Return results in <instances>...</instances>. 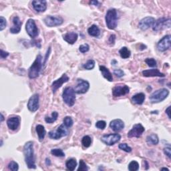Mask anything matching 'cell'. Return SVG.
<instances>
[{
	"instance_id": "cell-49",
	"label": "cell",
	"mask_w": 171,
	"mask_h": 171,
	"mask_svg": "<svg viewBox=\"0 0 171 171\" xmlns=\"http://www.w3.org/2000/svg\"><path fill=\"white\" fill-rule=\"evenodd\" d=\"M166 114L168 115V117L169 119H170V106H169L165 110Z\"/></svg>"
},
{
	"instance_id": "cell-27",
	"label": "cell",
	"mask_w": 171,
	"mask_h": 171,
	"mask_svg": "<svg viewBox=\"0 0 171 171\" xmlns=\"http://www.w3.org/2000/svg\"><path fill=\"white\" fill-rule=\"evenodd\" d=\"M88 33L92 37H98L100 34V30L96 25H92L88 29Z\"/></svg>"
},
{
	"instance_id": "cell-36",
	"label": "cell",
	"mask_w": 171,
	"mask_h": 171,
	"mask_svg": "<svg viewBox=\"0 0 171 171\" xmlns=\"http://www.w3.org/2000/svg\"><path fill=\"white\" fill-rule=\"evenodd\" d=\"M48 137L52 139H54V140H58L62 138L61 135L59 134V132L55 130V131H50L48 133Z\"/></svg>"
},
{
	"instance_id": "cell-3",
	"label": "cell",
	"mask_w": 171,
	"mask_h": 171,
	"mask_svg": "<svg viewBox=\"0 0 171 171\" xmlns=\"http://www.w3.org/2000/svg\"><path fill=\"white\" fill-rule=\"evenodd\" d=\"M106 23L108 28L110 30H114L118 25V16L116 10L111 8L108 10L105 17Z\"/></svg>"
},
{
	"instance_id": "cell-46",
	"label": "cell",
	"mask_w": 171,
	"mask_h": 171,
	"mask_svg": "<svg viewBox=\"0 0 171 171\" xmlns=\"http://www.w3.org/2000/svg\"><path fill=\"white\" fill-rule=\"evenodd\" d=\"M9 55V53L7 52L3 51V50H1V53H0V56L2 59H4L6 58Z\"/></svg>"
},
{
	"instance_id": "cell-7",
	"label": "cell",
	"mask_w": 171,
	"mask_h": 171,
	"mask_svg": "<svg viewBox=\"0 0 171 171\" xmlns=\"http://www.w3.org/2000/svg\"><path fill=\"white\" fill-rule=\"evenodd\" d=\"M26 30L27 34L31 37L35 38L39 35V30L37 27L36 22L33 19H29L26 24Z\"/></svg>"
},
{
	"instance_id": "cell-22",
	"label": "cell",
	"mask_w": 171,
	"mask_h": 171,
	"mask_svg": "<svg viewBox=\"0 0 171 171\" xmlns=\"http://www.w3.org/2000/svg\"><path fill=\"white\" fill-rule=\"evenodd\" d=\"M78 36L76 32H68L63 36V39L69 44H74L78 40Z\"/></svg>"
},
{
	"instance_id": "cell-24",
	"label": "cell",
	"mask_w": 171,
	"mask_h": 171,
	"mask_svg": "<svg viewBox=\"0 0 171 171\" xmlns=\"http://www.w3.org/2000/svg\"><path fill=\"white\" fill-rule=\"evenodd\" d=\"M145 98L146 96L144 93H138L132 97V101L136 104L141 105V104L144 103Z\"/></svg>"
},
{
	"instance_id": "cell-21",
	"label": "cell",
	"mask_w": 171,
	"mask_h": 171,
	"mask_svg": "<svg viewBox=\"0 0 171 171\" xmlns=\"http://www.w3.org/2000/svg\"><path fill=\"white\" fill-rule=\"evenodd\" d=\"M110 127L115 132H119L124 128V123L120 119H115L110 122Z\"/></svg>"
},
{
	"instance_id": "cell-50",
	"label": "cell",
	"mask_w": 171,
	"mask_h": 171,
	"mask_svg": "<svg viewBox=\"0 0 171 171\" xmlns=\"http://www.w3.org/2000/svg\"><path fill=\"white\" fill-rule=\"evenodd\" d=\"M90 4H94V5H98V1H92V2H90Z\"/></svg>"
},
{
	"instance_id": "cell-29",
	"label": "cell",
	"mask_w": 171,
	"mask_h": 171,
	"mask_svg": "<svg viewBox=\"0 0 171 171\" xmlns=\"http://www.w3.org/2000/svg\"><path fill=\"white\" fill-rule=\"evenodd\" d=\"M119 54L122 58L127 59L130 56L131 52L130 50H128V48H127L126 47H123L119 50Z\"/></svg>"
},
{
	"instance_id": "cell-1",
	"label": "cell",
	"mask_w": 171,
	"mask_h": 171,
	"mask_svg": "<svg viewBox=\"0 0 171 171\" xmlns=\"http://www.w3.org/2000/svg\"><path fill=\"white\" fill-rule=\"evenodd\" d=\"M23 155L25 157V162L27 166L30 169H36V159L34 151V142H27L23 146Z\"/></svg>"
},
{
	"instance_id": "cell-47",
	"label": "cell",
	"mask_w": 171,
	"mask_h": 171,
	"mask_svg": "<svg viewBox=\"0 0 171 171\" xmlns=\"http://www.w3.org/2000/svg\"><path fill=\"white\" fill-rule=\"evenodd\" d=\"M115 40H116V36L114 34H112L109 37V42L113 45L115 42Z\"/></svg>"
},
{
	"instance_id": "cell-52",
	"label": "cell",
	"mask_w": 171,
	"mask_h": 171,
	"mask_svg": "<svg viewBox=\"0 0 171 171\" xmlns=\"http://www.w3.org/2000/svg\"><path fill=\"white\" fill-rule=\"evenodd\" d=\"M116 64H117V62L115 60H113L112 61V65H116Z\"/></svg>"
},
{
	"instance_id": "cell-16",
	"label": "cell",
	"mask_w": 171,
	"mask_h": 171,
	"mask_svg": "<svg viewBox=\"0 0 171 171\" xmlns=\"http://www.w3.org/2000/svg\"><path fill=\"white\" fill-rule=\"evenodd\" d=\"M69 80L68 76L66 75V74H64L62 77L59 79L55 80L53 83L52 84V90L53 93H55L57 90L60 88V87L63 85V84H64L66 82H68V80Z\"/></svg>"
},
{
	"instance_id": "cell-9",
	"label": "cell",
	"mask_w": 171,
	"mask_h": 171,
	"mask_svg": "<svg viewBox=\"0 0 171 171\" xmlns=\"http://www.w3.org/2000/svg\"><path fill=\"white\" fill-rule=\"evenodd\" d=\"M121 136L119 134H109L103 135L101 141L108 146H112L119 142Z\"/></svg>"
},
{
	"instance_id": "cell-20",
	"label": "cell",
	"mask_w": 171,
	"mask_h": 171,
	"mask_svg": "<svg viewBox=\"0 0 171 171\" xmlns=\"http://www.w3.org/2000/svg\"><path fill=\"white\" fill-rule=\"evenodd\" d=\"M13 26L10 28L9 31L12 34H18L21 31V27L22 26V22H21L20 17L18 16H16L13 18Z\"/></svg>"
},
{
	"instance_id": "cell-35",
	"label": "cell",
	"mask_w": 171,
	"mask_h": 171,
	"mask_svg": "<svg viewBox=\"0 0 171 171\" xmlns=\"http://www.w3.org/2000/svg\"><path fill=\"white\" fill-rule=\"evenodd\" d=\"M128 168L130 171H137L139 169V164L138 162L133 160L129 164Z\"/></svg>"
},
{
	"instance_id": "cell-44",
	"label": "cell",
	"mask_w": 171,
	"mask_h": 171,
	"mask_svg": "<svg viewBox=\"0 0 171 171\" xmlns=\"http://www.w3.org/2000/svg\"><path fill=\"white\" fill-rule=\"evenodd\" d=\"M113 73L114 74L116 75L118 78H122L123 76H124V72H123V70H122L120 69H114Z\"/></svg>"
},
{
	"instance_id": "cell-8",
	"label": "cell",
	"mask_w": 171,
	"mask_h": 171,
	"mask_svg": "<svg viewBox=\"0 0 171 171\" xmlns=\"http://www.w3.org/2000/svg\"><path fill=\"white\" fill-rule=\"evenodd\" d=\"M44 22L47 26L52 27L61 26L64 22V20L60 16H48L44 19Z\"/></svg>"
},
{
	"instance_id": "cell-37",
	"label": "cell",
	"mask_w": 171,
	"mask_h": 171,
	"mask_svg": "<svg viewBox=\"0 0 171 171\" xmlns=\"http://www.w3.org/2000/svg\"><path fill=\"white\" fill-rule=\"evenodd\" d=\"M89 170L88 166L86 165V162L83 160H80V165L78 169V171H87Z\"/></svg>"
},
{
	"instance_id": "cell-42",
	"label": "cell",
	"mask_w": 171,
	"mask_h": 171,
	"mask_svg": "<svg viewBox=\"0 0 171 171\" xmlns=\"http://www.w3.org/2000/svg\"><path fill=\"white\" fill-rule=\"evenodd\" d=\"M7 26V21L4 17H0V31H3Z\"/></svg>"
},
{
	"instance_id": "cell-14",
	"label": "cell",
	"mask_w": 171,
	"mask_h": 171,
	"mask_svg": "<svg viewBox=\"0 0 171 171\" xmlns=\"http://www.w3.org/2000/svg\"><path fill=\"white\" fill-rule=\"evenodd\" d=\"M130 92V88L126 85H116L112 88V95L114 97L124 96Z\"/></svg>"
},
{
	"instance_id": "cell-40",
	"label": "cell",
	"mask_w": 171,
	"mask_h": 171,
	"mask_svg": "<svg viewBox=\"0 0 171 171\" xmlns=\"http://www.w3.org/2000/svg\"><path fill=\"white\" fill-rule=\"evenodd\" d=\"M118 148L126 152H130L132 151V148L130 147L127 144H126V143H122V144H119Z\"/></svg>"
},
{
	"instance_id": "cell-34",
	"label": "cell",
	"mask_w": 171,
	"mask_h": 171,
	"mask_svg": "<svg viewBox=\"0 0 171 171\" xmlns=\"http://www.w3.org/2000/svg\"><path fill=\"white\" fill-rule=\"evenodd\" d=\"M73 124H74V121L70 116H66L63 120V124L67 128L72 127Z\"/></svg>"
},
{
	"instance_id": "cell-26",
	"label": "cell",
	"mask_w": 171,
	"mask_h": 171,
	"mask_svg": "<svg viewBox=\"0 0 171 171\" xmlns=\"http://www.w3.org/2000/svg\"><path fill=\"white\" fill-rule=\"evenodd\" d=\"M146 142L149 145H157L159 142V138L156 134H152L146 137Z\"/></svg>"
},
{
	"instance_id": "cell-30",
	"label": "cell",
	"mask_w": 171,
	"mask_h": 171,
	"mask_svg": "<svg viewBox=\"0 0 171 171\" xmlns=\"http://www.w3.org/2000/svg\"><path fill=\"white\" fill-rule=\"evenodd\" d=\"M58 117V113L57 112H53L52 113L51 116H46L45 118V121H46V123L48 124L54 123V122L57 120Z\"/></svg>"
},
{
	"instance_id": "cell-19",
	"label": "cell",
	"mask_w": 171,
	"mask_h": 171,
	"mask_svg": "<svg viewBox=\"0 0 171 171\" xmlns=\"http://www.w3.org/2000/svg\"><path fill=\"white\" fill-rule=\"evenodd\" d=\"M142 75L144 77H165V75L163 73L160 72L158 69H146L142 71Z\"/></svg>"
},
{
	"instance_id": "cell-41",
	"label": "cell",
	"mask_w": 171,
	"mask_h": 171,
	"mask_svg": "<svg viewBox=\"0 0 171 171\" xmlns=\"http://www.w3.org/2000/svg\"><path fill=\"white\" fill-rule=\"evenodd\" d=\"M106 126V123L104 120H99L96 123V127L100 130H104Z\"/></svg>"
},
{
	"instance_id": "cell-6",
	"label": "cell",
	"mask_w": 171,
	"mask_h": 171,
	"mask_svg": "<svg viewBox=\"0 0 171 171\" xmlns=\"http://www.w3.org/2000/svg\"><path fill=\"white\" fill-rule=\"evenodd\" d=\"M171 20L170 18H166V17H161L155 22L152 26V29L155 31H161L165 29H169L170 27Z\"/></svg>"
},
{
	"instance_id": "cell-13",
	"label": "cell",
	"mask_w": 171,
	"mask_h": 171,
	"mask_svg": "<svg viewBox=\"0 0 171 171\" xmlns=\"http://www.w3.org/2000/svg\"><path fill=\"white\" fill-rule=\"evenodd\" d=\"M145 131L144 127L141 124H137L133 126L131 130L128 132V138H139Z\"/></svg>"
},
{
	"instance_id": "cell-11",
	"label": "cell",
	"mask_w": 171,
	"mask_h": 171,
	"mask_svg": "<svg viewBox=\"0 0 171 171\" xmlns=\"http://www.w3.org/2000/svg\"><path fill=\"white\" fill-rule=\"evenodd\" d=\"M40 97L38 94H34V95L30 97V98L27 102V109L31 112H36L40 107L39 104Z\"/></svg>"
},
{
	"instance_id": "cell-15",
	"label": "cell",
	"mask_w": 171,
	"mask_h": 171,
	"mask_svg": "<svg viewBox=\"0 0 171 171\" xmlns=\"http://www.w3.org/2000/svg\"><path fill=\"white\" fill-rule=\"evenodd\" d=\"M155 22V19L152 17H146L142 19L138 23L139 28L142 31H145L149 29L151 27H152L153 24Z\"/></svg>"
},
{
	"instance_id": "cell-43",
	"label": "cell",
	"mask_w": 171,
	"mask_h": 171,
	"mask_svg": "<svg viewBox=\"0 0 171 171\" xmlns=\"http://www.w3.org/2000/svg\"><path fill=\"white\" fill-rule=\"evenodd\" d=\"M89 50H90V46L89 45L87 44H82L79 47V50L80 52H82V53H86V52H88Z\"/></svg>"
},
{
	"instance_id": "cell-2",
	"label": "cell",
	"mask_w": 171,
	"mask_h": 171,
	"mask_svg": "<svg viewBox=\"0 0 171 171\" xmlns=\"http://www.w3.org/2000/svg\"><path fill=\"white\" fill-rule=\"evenodd\" d=\"M41 60H42V56L40 54L37 55L36 59L29 68L28 76L30 79H35L39 76L40 72L42 67Z\"/></svg>"
},
{
	"instance_id": "cell-12",
	"label": "cell",
	"mask_w": 171,
	"mask_h": 171,
	"mask_svg": "<svg viewBox=\"0 0 171 171\" xmlns=\"http://www.w3.org/2000/svg\"><path fill=\"white\" fill-rule=\"evenodd\" d=\"M171 46V36L166 35L164 36L157 44V48L159 51L164 52L168 50Z\"/></svg>"
},
{
	"instance_id": "cell-54",
	"label": "cell",
	"mask_w": 171,
	"mask_h": 171,
	"mask_svg": "<svg viewBox=\"0 0 171 171\" xmlns=\"http://www.w3.org/2000/svg\"><path fill=\"white\" fill-rule=\"evenodd\" d=\"M160 170H167V171H169V169H166V168H162Z\"/></svg>"
},
{
	"instance_id": "cell-10",
	"label": "cell",
	"mask_w": 171,
	"mask_h": 171,
	"mask_svg": "<svg viewBox=\"0 0 171 171\" xmlns=\"http://www.w3.org/2000/svg\"><path fill=\"white\" fill-rule=\"evenodd\" d=\"M90 88V83L86 80L82 79L77 80V84H76L74 90L75 92L78 94H85L88 91Z\"/></svg>"
},
{
	"instance_id": "cell-48",
	"label": "cell",
	"mask_w": 171,
	"mask_h": 171,
	"mask_svg": "<svg viewBox=\"0 0 171 171\" xmlns=\"http://www.w3.org/2000/svg\"><path fill=\"white\" fill-rule=\"evenodd\" d=\"M50 51H51V47H49L47 53L46 54V58H45V60H44V65H46V61L48 60V58L49 57V55H50Z\"/></svg>"
},
{
	"instance_id": "cell-5",
	"label": "cell",
	"mask_w": 171,
	"mask_h": 171,
	"mask_svg": "<svg viewBox=\"0 0 171 171\" xmlns=\"http://www.w3.org/2000/svg\"><path fill=\"white\" fill-rule=\"evenodd\" d=\"M169 95V90L166 88H161L153 92L150 96V100L153 104L159 103L165 100Z\"/></svg>"
},
{
	"instance_id": "cell-31",
	"label": "cell",
	"mask_w": 171,
	"mask_h": 171,
	"mask_svg": "<svg viewBox=\"0 0 171 171\" xmlns=\"http://www.w3.org/2000/svg\"><path fill=\"white\" fill-rule=\"evenodd\" d=\"M92 138L89 136H84L82 139V144L85 148H88L91 146Z\"/></svg>"
},
{
	"instance_id": "cell-39",
	"label": "cell",
	"mask_w": 171,
	"mask_h": 171,
	"mask_svg": "<svg viewBox=\"0 0 171 171\" xmlns=\"http://www.w3.org/2000/svg\"><path fill=\"white\" fill-rule=\"evenodd\" d=\"M146 64L151 68L156 67V61L154 58H146L145 60Z\"/></svg>"
},
{
	"instance_id": "cell-18",
	"label": "cell",
	"mask_w": 171,
	"mask_h": 171,
	"mask_svg": "<svg viewBox=\"0 0 171 171\" xmlns=\"http://www.w3.org/2000/svg\"><path fill=\"white\" fill-rule=\"evenodd\" d=\"M32 6L37 12H44L47 9V2L45 0H34Z\"/></svg>"
},
{
	"instance_id": "cell-25",
	"label": "cell",
	"mask_w": 171,
	"mask_h": 171,
	"mask_svg": "<svg viewBox=\"0 0 171 171\" xmlns=\"http://www.w3.org/2000/svg\"><path fill=\"white\" fill-rule=\"evenodd\" d=\"M36 131L37 134L40 141L41 142L44 139L45 136H46V129H45L43 125L38 124L36 126Z\"/></svg>"
},
{
	"instance_id": "cell-38",
	"label": "cell",
	"mask_w": 171,
	"mask_h": 171,
	"mask_svg": "<svg viewBox=\"0 0 171 171\" xmlns=\"http://www.w3.org/2000/svg\"><path fill=\"white\" fill-rule=\"evenodd\" d=\"M8 169L12 171H17L19 170V165L15 161H11L8 165Z\"/></svg>"
},
{
	"instance_id": "cell-51",
	"label": "cell",
	"mask_w": 171,
	"mask_h": 171,
	"mask_svg": "<svg viewBox=\"0 0 171 171\" xmlns=\"http://www.w3.org/2000/svg\"><path fill=\"white\" fill-rule=\"evenodd\" d=\"M46 165H50V159H46Z\"/></svg>"
},
{
	"instance_id": "cell-17",
	"label": "cell",
	"mask_w": 171,
	"mask_h": 171,
	"mask_svg": "<svg viewBox=\"0 0 171 171\" xmlns=\"http://www.w3.org/2000/svg\"><path fill=\"white\" fill-rule=\"evenodd\" d=\"M20 124V117L18 116L9 117L7 120V125L12 130H16Z\"/></svg>"
},
{
	"instance_id": "cell-45",
	"label": "cell",
	"mask_w": 171,
	"mask_h": 171,
	"mask_svg": "<svg viewBox=\"0 0 171 171\" xmlns=\"http://www.w3.org/2000/svg\"><path fill=\"white\" fill-rule=\"evenodd\" d=\"M164 153H165V155L167 157H168L169 159H170V157H171V148H170V146L169 145L164 148Z\"/></svg>"
},
{
	"instance_id": "cell-23",
	"label": "cell",
	"mask_w": 171,
	"mask_h": 171,
	"mask_svg": "<svg viewBox=\"0 0 171 171\" xmlns=\"http://www.w3.org/2000/svg\"><path fill=\"white\" fill-rule=\"evenodd\" d=\"M99 68H100V71L101 72V73H102V74L104 78L106 79L109 82L113 81L112 75L111 72H110L109 69L105 67L104 66H100Z\"/></svg>"
},
{
	"instance_id": "cell-28",
	"label": "cell",
	"mask_w": 171,
	"mask_h": 171,
	"mask_svg": "<svg viewBox=\"0 0 171 171\" xmlns=\"http://www.w3.org/2000/svg\"><path fill=\"white\" fill-rule=\"evenodd\" d=\"M66 166L68 170L73 171L77 166V162L75 159H69L66 162Z\"/></svg>"
},
{
	"instance_id": "cell-32",
	"label": "cell",
	"mask_w": 171,
	"mask_h": 171,
	"mask_svg": "<svg viewBox=\"0 0 171 171\" xmlns=\"http://www.w3.org/2000/svg\"><path fill=\"white\" fill-rule=\"evenodd\" d=\"M94 66H95V61L94 60H89L84 64H83L82 67L87 70H91V69H94Z\"/></svg>"
},
{
	"instance_id": "cell-4",
	"label": "cell",
	"mask_w": 171,
	"mask_h": 171,
	"mask_svg": "<svg viewBox=\"0 0 171 171\" xmlns=\"http://www.w3.org/2000/svg\"><path fill=\"white\" fill-rule=\"evenodd\" d=\"M62 98L65 104L69 107L74 105L76 102V92L72 87H66L62 93Z\"/></svg>"
},
{
	"instance_id": "cell-33",
	"label": "cell",
	"mask_w": 171,
	"mask_h": 171,
	"mask_svg": "<svg viewBox=\"0 0 171 171\" xmlns=\"http://www.w3.org/2000/svg\"><path fill=\"white\" fill-rule=\"evenodd\" d=\"M51 154L57 157H64L65 156V153L63 152L62 149L54 148L51 151Z\"/></svg>"
},
{
	"instance_id": "cell-53",
	"label": "cell",
	"mask_w": 171,
	"mask_h": 171,
	"mask_svg": "<svg viewBox=\"0 0 171 171\" xmlns=\"http://www.w3.org/2000/svg\"><path fill=\"white\" fill-rule=\"evenodd\" d=\"M3 120H4V116H3V115L2 114V113H1V123H2Z\"/></svg>"
}]
</instances>
